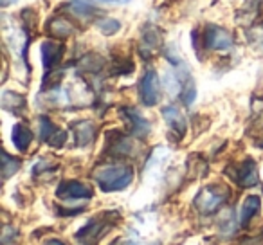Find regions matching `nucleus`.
<instances>
[{
  "label": "nucleus",
  "instance_id": "obj_18",
  "mask_svg": "<svg viewBox=\"0 0 263 245\" xmlns=\"http://www.w3.org/2000/svg\"><path fill=\"white\" fill-rule=\"evenodd\" d=\"M98 27L105 34H114L117 29H119V22H117V20H112V18H105L98 24Z\"/></svg>",
  "mask_w": 263,
  "mask_h": 245
},
{
  "label": "nucleus",
  "instance_id": "obj_8",
  "mask_svg": "<svg viewBox=\"0 0 263 245\" xmlns=\"http://www.w3.org/2000/svg\"><path fill=\"white\" fill-rule=\"evenodd\" d=\"M236 180L241 186H254L258 182V172H256V164L252 161H247L245 164H241L240 172L236 175Z\"/></svg>",
  "mask_w": 263,
  "mask_h": 245
},
{
  "label": "nucleus",
  "instance_id": "obj_17",
  "mask_svg": "<svg viewBox=\"0 0 263 245\" xmlns=\"http://www.w3.org/2000/svg\"><path fill=\"white\" fill-rule=\"evenodd\" d=\"M69 9L74 13V15H78V16H85V15H88L90 11H94L90 6L85 4V2H81V0H74V2H70Z\"/></svg>",
  "mask_w": 263,
  "mask_h": 245
},
{
  "label": "nucleus",
  "instance_id": "obj_21",
  "mask_svg": "<svg viewBox=\"0 0 263 245\" xmlns=\"http://www.w3.org/2000/svg\"><path fill=\"white\" fill-rule=\"evenodd\" d=\"M106 2H110V0H106Z\"/></svg>",
  "mask_w": 263,
  "mask_h": 245
},
{
  "label": "nucleus",
  "instance_id": "obj_11",
  "mask_svg": "<svg viewBox=\"0 0 263 245\" xmlns=\"http://www.w3.org/2000/svg\"><path fill=\"white\" fill-rule=\"evenodd\" d=\"M259 205H261V202H259L258 197H247L243 202V205H241V216H240V222L241 223H247L249 220L252 218V216L256 215V213L259 211Z\"/></svg>",
  "mask_w": 263,
  "mask_h": 245
},
{
  "label": "nucleus",
  "instance_id": "obj_20",
  "mask_svg": "<svg viewBox=\"0 0 263 245\" xmlns=\"http://www.w3.org/2000/svg\"><path fill=\"white\" fill-rule=\"evenodd\" d=\"M2 2H4V4H9V2H11V0H2Z\"/></svg>",
  "mask_w": 263,
  "mask_h": 245
},
{
  "label": "nucleus",
  "instance_id": "obj_3",
  "mask_svg": "<svg viewBox=\"0 0 263 245\" xmlns=\"http://www.w3.org/2000/svg\"><path fill=\"white\" fill-rule=\"evenodd\" d=\"M141 99L144 105L152 106L159 99V78L154 70H148L141 81Z\"/></svg>",
  "mask_w": 263,
  "mask_h": 245
},
{
  "label": "nucleus",
  "instance_id": "obj_6",
  "mask_svg": "<svg viewBox=\"0 0 263 245\" xmlns=\"http://www.w3.org/2000/svg\"><path fill=\"white\" fill-rule=\"evenodd\" d=\"M62 52H63V47L60 44H54V42H44L42 44V62H44V67L45 69H51L52 65L60 62L62 58Z\"/></svg>",
  "mask_w": 263,
  "mask_h": 245
},
{
  "label": "nucleus",
  "instance_id": "obj_22",
  "mask_svg": "<svg viewBox=\"0 0 263 245\" xmlns=\"http://www.w3.org/2000/svg\"><path fill=\"white\" fill-rule=\"evenodd\" d=\"M130 245H134V243H130Z\"/></svg>",
  "mask_w": 263,
  "mask_h": 245
},
{
  "label": "nucleus",
  "instance_id": "obj_1",
  "mask_svg": "<svg viewBox=\"0 0 263 245\" xmlns=\"http://www.w3.org/2000/svg\"><path fill=\"white\" fill-rule=\"evenodd\" d=\"M94 179L103 191H119L132 182V169L128 166H101L94 172Z\"/></svg>",
  "mask_w": 263,
  "mask_h": 245
},
{
  "label": "nucleus",
  "instance_id": "obj_2",
  "mask_svg": "<svg viewBox=\"0 0 263 245\" xmlns=\"http://www.w3.org/2000/svg\"><path fill=\"white\" fill-rule=\"evenodd\" d=\"M223 202H226V193H223V191L216 190V187H205V190H202L200 193H198L195 204H197L198 211L213 213V211H216Z\"/></svg>",
  "mask_w": 263,
  "mask_h": 245
},
{
  "label": "nucleus",
  "instance_id": "obj_19",
  "mask_svg": "<svg viewBox=\"0 0 263 245\" xmlns=\"http://www.w3.org/2000/svg\"><path fill=\"white\" fill-rule=\"evenodd\" d=\"M45 245H63L62 241H58V240H51V241H47Z\"/></svg>",
  "mask_w": 263,
  "mask_h": 245
},
{
  "label": "nucleus",
  "instance_id": "obj_15",
  "mask_svg": "<svg viewBox=\"0 0 263 245\" xmlns=\"http://www.w3.org/2000/svg\"><path fill=\"white\" fill-rule=\"evenodd\" d=\"M58 132V130L54 128V125H52L51 121L47 119V117H42L40 119V137L44 141H51L52 136Z\"/></svg>",
  "mask_w": 263,
  "mask_h": 245
},
{
  "label": "nucleus",
  "instance_id": "obj_5",
  "mask_svg": "<svg viewBox=\"0 0 263 245\" xmlns=\"http://www.w3.org/2000/svg\"><path fill=\"white\" fill-rule=\"evenodd\" d=\"M205 44L211 49H229L233 45V36L226 29L209 27L208 33H205Z\"/></svg>",
  "mask_w": 263,
  "mask_h": 245
},
{
  "label": "nucleus",
  "instance_id": "obj_10",
  "mask_svg": "<svg viewBox=\"0 0 263 245\" xmlns=\"http://www.w3.org/2000/svg\"><path fill=\"white\" fill-rule=\"evenodd\" d=\"M31 139H33V134H31V130L26 125H16L13 128V143H15V146L18 150H26L29 146Z\"/></svg>",
  "mask_w": 263,
  "mask_h": 245
},
{
  "label": "nucleus",
  "instance_id": "obj_16",
  "mask_svg": "<svg viewBox=\"0 0 263 245\" xmlns=\"http://www.w3.org/2000/svg\"><path fill=\"white\" fill-rule=\"evenodd\" d=\"M2 164H4V177L13 175L20 168V162L16 159H11L8 154H4V157H2Z\"/></svg>",
  "mask_w": 263,
  "mask_h": 245
},
{
  "label": "nucleus",
  "instance_id": "obj_4",
  "mask_svg": "<svg viewBox=\"0 0 263 245\" xmlns=\"http://www.w3.org/2000/svg\"><path fill=\"white\" fill-rule=\"evenodd\" d=\"M56 195L60 198H63V200H78V198H90L92 190L80 182H63L58 187Z\"/></svg>",
  "mask_w": 263,
  "mask_h": 245
},
{
  "label": "nucleus",
  "instance_id": "obj_14",
  "mask_svg": "<svg viewBox=\"0 0 263 245\" xmlns=\"http://www.w3.org/2000/svg\"><path fill=\"white\" fill-rule=\"evenodd\" d=\"M2 103H4V108L16 110L18 106H24V98L18 94H13V92H6Z\"/></svg>",
  "mask_w": 263,
  "mask_h": 245
},
{
  "label": "nucleus",
  "instance_id": "obj_12",
  "mask_svg": "<svg viewBox=\"0 0 263 245\" xmlns=\"http://www.w3.org/2000/svg\"><path fill=\"white\" fill-rule=\"evenodd\" d=\"M49 31H51L52 34H56V36L63 38L72 33V26H70V22H67L65 18H52L51 22H49Z\"/></svg>",
  "mask_w": 263,
  "mask_h": 245
},
{
  "label": "nucleus",
  "instance_id": "obj_13",
  "mask_svg": "<svg viewBox=\"0 0 263 245\" xmlns=\"http://www.w3.org/2000/svg\"><path fill=\"white\" fill-rule=\"evenodd\" d=\"M128 117H130L132 130H134L137 136H146L148 130H150V126H148L146 121H144L137 112H134V110H130V112H128Z\"/></svg>",
  "mask_w": 263,
  "mask_h": 245
},
{
  "label": "nucleus",
  "instance_id": "obj_9",
  "mask_svg": "<svg viewBox=\"0 0 263 245\" xmlns=\"http://www.w3.org/2000/svg\"><path fill=\"white\" fill-rule=\"evenodd\" d=\"M74 132H76V141L80 146H85V144L92 143V139H94V126H92V123H87V121L76 123Z\"/></svg>",
  "mask_w": 263,
  "mask_h": 245
},
{
  "label": "nucleus",
  "instance_id": "obj_7",
  "mask_svg": "<svg viewBox=\"0 0 263 245\" xmlns=\"http://www.w3.org/2000/svg\"><path fill=\"white\" fill-rule=\"evenodd\" d=\"M162 116H164L166 123H168L179 136H182V134L186 132V119H184V116L175 106H166V108L162 110Z\"/></svg>",
  "mask_w": 263,
  "mask_h": 245
}]
</instances>
